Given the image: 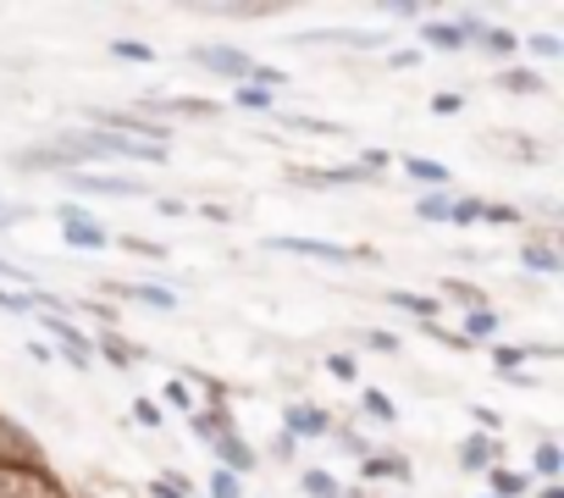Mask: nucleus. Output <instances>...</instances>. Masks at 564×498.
<instances>
[{"label": "nucleus", "mask_w": 564, "mask_h": 498, "mask_svg": "<svg viewBox=\"0 0 564 498\" xmlns=\"http://www.w3.org/2000/svg\"><path fill=\"white\" fill-rule=\"evenodd\" d=\"M470 421H481V426H498V410H487V404H470Z\"/></svg>", "instance_id": "obj_47"}, {"label": "nucleus", "mask_w": 564, "mask_h": 498, "mask_svg": "<svg viewBox=\"0 0 564 498\" xmlns=\"http://www.w3.org/2000/svg\"><path fill=\"white\" fill-rule=\"evenodd\" d=\"M481 210H487V199H454L448 221H454V227H476V221H481Z\"/></svg>", "instance_id": "obj_34"}, {"label": "nucleus", "mask_w": 564, "mask_h": 498, "mask_svg": "<svg viewBox=\"0 0 564 498\" xmlns=\"http://www.w3.org/2000/svg\"><path fill=\"white\" fill-rule=\"evenodd\" d=\"M492 333H498V311L492 305H481V311H465V327H459V338L476 349V344H492Z\"/></svg>", "instance_id": "obj_18"}, {"label": "nucleus", "mask_w": 564, "mask_h": 498, "mask_svg": "<svg viewBox=\"0 0 564 498\" xmlns=\"http://www.w3.org/2000/svg\"><path fill=\"white\" fill-rule=\"evenodd\" d=\"M382 18H393V23H421V7H404V0H399V7H382Z\"/></svg>", "instance_id": "obj_42"}, {"label": "nucleus", "mask_w": 564, "mask_h": 498, "mask_svg": "<svg viewBox=\"0 0 564 498\" xmlns=\"http://www.w3.org/2000/svg\"><path fill=\"white\" fill-rule=\"evenodd\" d=\"M531 492V476L525 470H509V465H492L487 470V498H525Z\"/></svg>", "instance_id": "obj_13"}, {"label": "nucleus", "mask_w": 564, "mask_h": 498, "mask_svg": "<svg viewBox=\"0 0 564 498\" xmlns=\"http://www.w3.org/2000/svg\"><path fill=\"white\" fill-rule=\"evenodd\" d=\"M360 344H366V349H377V355H399V338H393V333H382V327H366V333H360Z\"/></svg>", "instance_id": "obj_39"}, {"label": "nucleus", "mask_w": 564, "mask_h": 498, "mask_svg": "<svg viewBox=\"0 0 564 498\" xmlns=\"http://www.w3.org/2000/svg\"><path fill=\"white\" fill-rule=\"evenodd\" d=\"M520 267L525 272H542V278H558L564 272V256L553 243H520Z\"/></svg>", "instance_id": "obj_14"}, {"label": "nucleus", "mask_w": 564, "mask_h": 498, "mask_svg": "<svg viewBox=\"0 0 564 498\" xmlns=\"http://www.w3.org/2000/svg\"><path fill=\"white\" fill-rule=\"evenodd\" d=\"M100 355L117 366V371H128V366H139V349L122 338V333H100Z\"/></svg>", "instance_id": "obj_23"}, {"label": "nucleus", "mask_w": 564, "mask_h": 498, "mask_svg": "<svg viewBox=\"0 0 564 498\" xmlns=\"http://www.w3.org/2000/svg\"><path fill=\"white\" fill-rule=\"evenodd\" d=\"M388 305H393V311H404V316H415L421 327H437V316H443V300H437V294H410V289H388Z\"/></svg>", "instance_id": "obj_10"}, {"label": "nucleus", "mask_w": 564, "mask_h": 498, "mask_svg": "<svg viewBox=\"0 0 564 498\" xmlns=\"http://www.w3.org/2000/svg\"><path fill=\"white\" fill-rule=\"evenodd\" d=\"M327 437H333V443H338L344 454H355V459H366V454H371V443H366V437H360L355 426H344V432H327Z\"/></svg>", "instance_id": "obj_38"}, {"label": "nucleus", "mask_w": 564, "mask_h": 498, "mask_svg": "<svg viewBox=\"0 0 564 498\" xmlns=\"http://www.w3.org/2000/svg\"><path fill=\"white\" fill-rule=\"evenodd\" d=\"M536 498H564V487H558V481H547V487H542Z\"/></svg>", "instance_id": "obj_48"}, {"label": "nucleus", "mask_w": 564, "mask_h": 498, "mask_svg": "<svg viewBox=\"0 0 564 498\" xmlns=\"http://www.w3.org/2000/svg\"><path fill=\"white\" fill-rule=\"evenodd\" d=\"M188 426H194V437H199V443H210V437L232 432V415H227V404H210V410H194V415H188Z\"/></svg>", "instance_id": "obj_19"}, {"label": "nucleus", "mask_w": 564, "mask_h": 498, "mask_svg": "<svg viewBox=\"0 0 564 498\" xmlns=\"http://www.w3.org/2000/svg\"><path fill=\"white\" fill-rule=\"evenodd\" d=\"M150 498H194V487H188V476H183V470H166V476L150 487Z\"/></svg>", "instance_id": "obj_31"}, {"label": "nucleus", "mask_w": 564, "mask_h": 498, "mask_svg": "<svg viewBox=\"0 0 564 498\" xmlns=\"http://www.w3.org/2000/svg\"><path fill=\"white\" fill-rule=\"evenodd\" d=\"M56 221H62V238H67L73 249H89V256H95V249H111V232H106L84 205H73V199L56 205Z\"/></svg>", "instance_id": "obj_3"}, {"label": "nucleus", "mask_w": 564, "mask_h": 498, "mask_svg": "<svg viewBox=\"0 0 564 498\" xmlns=\"http://www.w3.org/2000/svg\"><path fill=\"white\" fill-rule=\"evenodd\" d=\"M498 89H503V95H542L547 78H542L536 67H503V73H498Z\"/></svg>", "instance_id": "obj_17"}, {"label": "nucleus", "mask_w": 564, "mask_h": 498, "mask_svg": "<svg viewBox=\"0 0 564 498\" xmlns=\"http://www.w3.org/2000/svg\"><path fill=\"white\" fill-rule=\"evenodd\" d=\"M161 111H177V117H216L221 106H216V100H161Z\"/></svg>", "instance_id": "obj_33"}, {"label": "nucleus", "mask_w": 564, "mask_h": 498, "mask_svg": "<svg viewBox=\"0 0 564 498\" xmlns=\"http://www.w3.org/2000/svg\"><path fill=\"white\" fill-rule=\"evenodd\" d=\"M531 470H536L542 481H558V476H564V448H558L553 437H542L536 454H531Z\"/></svg>", "instance_id": "obj_21"}, {"label": "nucleus", "mask_w": 564, "mask_h": 498, "mask_svg": "<svg viewBox=\"0 0 564 498\" xmlns=\"http://www.w3.org/2000/svg\"><path fill=\"white\" fill-rule=\"evenodd\" d=\"M111 56H117V62H155V51L139 45V40H111Z\"/></svg>", "instance_id": "obj_36"}, {"label": "nucleus", "mask_w": 564, "mask_h": 498, "mask_svg": "<svg viewBox=\"0 0 564 498\" xmlns=\"http://www.w3.org/2000/svg\"><path fill=\"white\" fill-rule=\"evenodd\" d=\"M62 183L78 199H139L144 194L139 177H100V172H62Z\"/></svg>", "instance_id": "obj_5"}, {"label": "nucleus", "mask_w": 564, "mask_h": 498, "mask_svg": "<svg viewBox=\"0 0 564 498\" xmlns=\"http://www.w3.org/2000/svg\"><path fill=\"white\" fill-rule=\"evenodd\" d=\"M161 393H166V404H177V410H188V415H194V393H188V382H183V377H172Z\"/></svg>", "instance_id": "obj_41"}, {"label": "nucleus", "mask_w": 564, "mask_h": 498, "mask_svg": "<svg viewBox=\"0 0 564 498\" xmlns=\"http://www.w3.org/2000/svg\"><path fill=\"white\" fill-rule=\"evenodd\" d=\"M117 294H122V300H139V305H150V311H177V294L161 289V283H117Z\"/></svg>", "instance_id": "obj_15"}, {"label": "nucleus", "mask_w": 564, "mask_h": 498, "mask_svg": "<svg viewBox=\"0 0 564 498\" xmlns=\"http://www.w3.org/2000/svg\"><path fill=\"white\" fill-rule=\"evenodd\" d=\"M360 476H371V481H410V459L404 454H366L360 459Z\"/></svg>", "instance_id": "obj_16"}, {"label": "nucleus", "mask_w": 564, "mask_h": 498, "mask_svg": "<svg viewBox=\"0 0 564 498\" xmlns=\"http://www.w3.org/2000/svg\"><path fill=\"white\" fill-rule=\"evenodd\" d=\"M476 45H481L487 56H503V62H509V56H520V34H514V29H492V23H487Z\"/></svg>", "instance_id": "obj_22"}, {"label": "nucleus", "mask_w": 564, "mask_h": 498, "mask_svg": "<svg viewBox=\"0 0 564 498\" xmlns=\"http://www.w3.org/2000/svg\"><path fill=\"white\" fill-rule=\"evenodd\" d=\"M300 492H305V498H344V481H338L333 470L311 465V470H300Z\"/></svg>", "instance_id": "obj_20"}, {"label": "nucleus", "mask_w": 564, "mask_h": 498, "mask_svg": "<svg viewBox=\"0 0 564 498\" xmlns=\"http://www.w3.org/2000/svg\"><path fill=\"white\" fill-rule=\"evenodd\" d=\"M492 459H498V437H481V432H470L465 443H459V470H492Z\"/></svg>", "instance_id": "obj_11"}, {"label": "nucleus", "mask_w": 564, "mask_h": 498, "mask_svg": "<svg viewBox=\"0 0 564 498\" xmlns=\"http://www.w3.org/2000/svg\"><path fill=\"white\" fill-rule=\"evenodd\" d=\"M265 249H276V256H305V261H322V267L366 261V249H349V243H333V238H311V232H276V238H265Z\"/></svg>", "instance_id": "obj_2"}, {"label": "nucleus", "mask_w": 564, "mask_h": 498, "mask_svg": "<svg viewBox=\"0 0 564 498\" xmlns=\"http://www.w3.org/2000/svg\"><path fill=\"white\" fill-rule=\"evenodd\" d=\"M205 448H210V454H216V465H221V470H232V476H249V470L260 465L254 443H243V437H238V426H232V432H221V437H210Z\"/></svg>", "instance_id": "obj_8"}, {"label": "nucleus", "mask_w": 564, "mask_h": 498, "mask_svg": "<svg viewBox=\"0 0 564 498\" xmlns=\"http://www.w3.org/2000/svg\"><path fill=\"white\" fill-rule=\"evenodd\" d=\"M448 210H454V194H448V188L415 199V216H421V221H448Z\"/></svg>", "instance_id": "obj_27"}, {"label": "nucleus", "mask_w": 564, "mask_h": 498, "mask_svg": "<svg viewBox=\"0 0 564 498\" xmlns=\"http://www.w3.org/2000/svg\"><path fill=\"white\" fill-rule=\"evenodd\" d=\"M0 498H67V487L40 459H7L0 465Z\"/></svg>", "instance_id": "obj_1"}, {"label": "nucleus", "mask_w": 564, "mask_h": 498, "mask_svg": "<svg viewBox=\"0 0 564 498\" xmlns=\"http://www.w3.org/2000/svg\"><path fill=\"white\" fill-rule=\"evenodd\" d=\"M399 166H404V177H410V183H421L426 194H443V188L454 183V172H448L443 161H432V155H404Z\"/></svg>", "instance_id": "obj_9"}, {"label": "nucleus", "mask_w": 564, "mask_h": 498, "mask_svg": "<svg viewBox=\"0 0 564 498\" xmlns=\"http://www.w3.org/2000/svg\"><path fill=\"white\" fill-rule=\"evenodd\" d=\"M210 498H243V476H232V470L210 465Z\"/></svg>", "instance_id": "obj_30"}, {"label": "nucleus", "mask_w": 564, "mask_h": 498, "mask_svg": "<svg viewBox=\"0 0 564 498\" xmlns=\"http://www.w3.org/2000/svg\"><path fill=\"white\" fill-rule=\"evenodd\" d=\"M194 62L205 67V73H216V78H227V84H249V73H254V56L249 51H238V45H194Z\"/></svg>", "instance_id": "obj_4"}, {"label": "nucleus", "mask_w": 564, "mask_h": 498, "mask_svg": "<svg viewBox=\"0 0 564 498\" xmlns=\"http://www.w3.org/2000/svg\"><path fill=\"white\" fill-rule=\"evenodd\" d=\"M443 294H454V300H465L470 311H481V305H487V300H481V289H476V283H465V278H448V283H443Z\"/></svg>", "instance_id": "obj_37"}, {"label": "nucleus", "mask_w": 564, "mask_h": 498, "mask_svg": "<svg viewBox=\"0 0 564 498\" xmlns=\"http://www.w3.org/2000/svg\"><path fill=\"white\" fill-rule=\"evenodd\" d=\"M520 45H525L531 56H542V62H558V56H564V40H558V34H547V29H542V34H531V40H520Z\"/></svg>", "instance_id": "obj_28"}, {"label": "nucleus", "mask_w": 564, "mask_h": 498, "mask_svg": "<svg viewBox=\"0 0 564 498\" xmlns=\"http://www.w3.org/2000/svg\"><path fill=\"white\" fill-rule=\"evenodd\" d=\"M421 45L426 51H443V56H459L465 51V34H459V23H421Z\"/></svg>", "instance_id": "obj_12"}, {"label": "nucleus", "mask_w": 564, "mask_h": 498, "mask_svg": "<svg viewBox=\"0 0 564 498\" xmlns=\"http://www.w3.org/2000/svg\"><path fill=\"white\" fill-rule=\"evenodd\" d=\"M40 327L62 344V360H67V366H78V371H89V366H95V338H84L67 316H40Z\"/></svg>", "instance_id": "obj_6"}, {"label": "nucleus", "mask_w": 564, "mask_h": 498, "mask_svg": "<svg viewBox=\"0 0 564 498\" xmlns=\"http://www.w3.org/2000/svg\"><path fill=\"white\" fill-rule=\"evenodd\" d=\"M459 106H465V100H459V95H432V111H443V117H454V111H459Z\"/></svg>", "instance_id": "obj_44"}, {"label": "nucleus", "mask_w": 564, "mask_h": 498, "mask_svg": "<svg viewBox=\"0 0 564 498\" xmlns=\"http://www.w3.org/2000/svg\"><path fill=\"white\" fill-rule=\"evenodd\" d=\"M327 432H333V415L322 404H289L282 410V437L311 443V437H327Z\"/></svg>", "instance_id": "obj_7"}, {"label": "nucleus", "mask_w": 564, "mask_h": 498, "mask_svg": "<svg viewBox=\"0 0 564 498\" xmlns=\"http://www.w3.org/2000/svg\"><path fill=\"white\" fill-rule=\"evenodd\" d=\"M271 100H276V95H265V89H254V84H232V106H243V111H271Z\"/></svg>", "instance_id": "obj_29"}, {"label": "nucleus", "mask_w": 564, "mask_h": 498, "mask_svg": "<svg viewBox=\"0 0 564 498\" xmlns=\"http://www.w3.org/2000/svg\"><path fill=\"white\" fill-rule=\"evenodd\" d=\"M18 166H45V172H56V177H62V172H73V166H67V155H62L56 144H45V150H23V155H18Z\"/></svg>", "instance_id": "obj_26"}, {"label": "nucleus", "mask_w": 564, "mask_h": 498, "mask_svg": "<svg viewBox=\"0 0 564 498\" xmlns=\"http://www.w3.org/2000/svg\"><path fill=\"white\" fill-rule=\"evenodd\" d=\"M111 243L133 249V256H150V261H166V243H155V238H139V232H122V238H111Z\"/></svg>", "instance_id": "obj_32"}, {"label": "nucleus", "mask_w": 564, "mask_h": 498, "mask_svg": "<svg viewBox=\"0 0 564 498\" xmlns=\"http://www.w3.org/2000/svg\"><path fill=\"white\" fill-rule=\"evenodd\" d=\"M327 371H333L338 382H355V377H360V366H355V355H344V349H333V355H327Z\"/></svg>", "instance_id": "obj_40"}, {"label": "nucleus", "mask_w": 564, "mask_h": 498, "mask_svg": "<svg viewBox=\"0 0 564 498\" xmlns=\"http://www.w3.org/2000/svg\"><path fill=\"white\" fill-rule=\"evenodd\" d=\"M481 498H487V492H481Z\"/></svg>", "instance_id": "obj_49"}, {"label": "nucleus", "mask_w": 564, "mask_h": 498, "mask_svg": "<svg viewBox=\"0 0 564 498\" xmlns=\"http://www.w3.org/2000/svg\"><path fill=\"white\" fill-rule=\"evenodd\" d=\"M7 459H34V443L12 421H0V465H7Z\"/></svg>", "instance_id": "obj_25"}, {"label": "nucleus", "mask_w": 564, "mask_h": 498, "mask_svg": "<svg viewBox=\"0 0 564 498\" xmlns=\"http://www.w3.org/2000/svg\"><path fill=\"white\" fill-rule=\"evenodd\" d=\"M481 221H492V227H520L525 216H520V205H498V199H487V210H481Z\"/></svg>", "instance_id": "obj_35"}, {"label": "nucleus", "mask_w": 564, "mask_h": 498, "mask_svg": "<svg viewBox=\"0 0 564 498\" xmlns=\"http://www.w3.org/2000/svg\"><path fill=\"white\" fill-rule=\"evenodd\" d=\"M133 415H139L144 426H161V421H166V415H161V410H155L150 399H139V404H133Z\"/></svg>", "instance_id": "obj_43"}, {"label": "nucleus", "mask_w": 564, "mask_h": 498, "mask_svg": "<svg viewBox=\"0 0 564 498\" xmlns=\"http://www.w3.org/2000/svg\"><path fill=\"white\" fill-rule=\"evenodd\" d=\"M360 410H366L371 421H382V426H393V421H399V404H393L382 388H360Z\"/></svg>", "instance_id": "obj_24"}, {"label": "nucleus", "mask_w": 564, "mask_h": 498, "mask_svg": "<svg viewBox=\"0 0 564 498\" xmlns=\"http://www.w3.org/2000/svg\"><path fill=\"white\" fill-rule=\"evenodd\" d=\"M23 216H29V210H23V205H0V227H18V221H23Z\"/></svg>", "instance_id": "obj_45"}, {"label": "nucleus", "mask_w": 564, "mask_h": 498, "mask_svg": "<svg viewBox=\"0 0 564 498\" xmlns=\"http://www.w3.org/2000/svg\"><path fill=\"white\" fill-rule=\"evenodd\" d=\"M199 216H205V221H232V210H227V205H199Z\"/></svg>", "instance_id": "obj_46"}]
</instances>
